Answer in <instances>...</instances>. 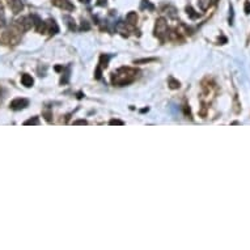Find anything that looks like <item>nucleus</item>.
Masks as SVG:
<instances>
[{"mask_svg": "<svg viewBox=\"0 0 250 250\" xmlns=\"http://www.w3.org/2000/svg\"><path fill=\"white\" fill-rule=\"evenodd\" d=\"M29 105V101L26 98H16L11 102V109L13 110H21V109L26 107Z\"/></svg>", "mask_w": 250, "mask_h": 250, "instance_id": "7ed1b4c3", "label": "nucleus"}, {"mask_svg": "<svg viewBox=\"0 0 250 250\" xmlns=\"http://www.w3.org/2000/svg\"><path fill=\"white\" fill-rule=\"evenodd\" d=\"M9 7L14 13H19L23 9V3L21 0H9Z\"/></svg>", "mask_w": 250, "mask_h": 250, "instance_id": "39448f33", "label": "nucleus"}, {"mask_svg": "<svg viewBox=\"0 0 250 250\" xmlns=\"http://www.w3.org/2000/svg\"><path fill=\"white\" fill-rule=\"evenodd\" d=\"M211 2H216V0H211Z\"/></svg>", "mask_w": 250, "mask_h": 250, "instance_id": "aec40b11", "label": "nucleus"}, {"mask_svg": "<svg viewBox=\"0 0 250 250\" xmlns=\"http://www.w3.org/2000/svg\"><path fill=\"white\" fill-rule=\"evenodd\" d=\"M166 33H168V25H166L165 20L164 19H158L157 24H156V34L161 38L162 35L166 34Z\"/></svg>", "mask_w": 250, "mask_h": 250, "instance_id": "f03ea898", "label": "nucleus"}, {"mask_svg": "<svg viewBox=\"0 0 250 250\" xmlns=\"http://www.w3.org/2000/svg\"><path fill=\"white\" fill-rule=\"evenodd\" d=\"M209 2H211V0H199V4H200L202 9H207L209 5Z\"/></svg>", "mask_w": 250, "mask_h": 250, "instance_id": "9d476101", "label": "nucleus"}, {"mask_svg": "<svg viewBox=\"0 0 250 250\" xmlns=\"http://www.w3.org/2000/svg\"><path fill=\"white\" fill-rule=\"evenodd\" d=\"M179 86V83L178 81H176V80H173V79H170V88L172 89H176V88H178Z\"/></svg>", "mask_w": 250, "mask_h": 250, "instance_id": "ddd939ff", "label": "nucleus"}, {"mask_svg": "<svg viewBox=\"0 0 250 250\" xmlns=\"http://www.w3.org/2000/svg\"><path fill=\"white\" fill-rule=\"evenodd\" d=\"M245 13H250V3L249 2H246L245 3Z\"/></svg>", "mask_w": 250, "mask_h": 250, "instance_id": "2eb2a0df", "label": "nucleus"}, {"mask_svg": "<svg viewBox=\"0 0 250 250\" xmlns=\"http://www.w3.org/2000/svg\"><path fill=\"white\" fill-rule=\"evenodd\" d=\"M75 125H86V121H76Z\"/></svg>", "mask_w": 250, "mask_h": 250, "instance_id": "a211bd4d", "label": "nucleus"}, {"mask_svg": "<svg viewBox=\"0 0 250 250\" xmlns=\"http://www.w3.org/2000/svg\"><path fill=\"white\" fill-rule=\"evenodd\" d=\"M81 29H85V30H88V29H89V25L84 21V23H83V25H81Z\"/></svg>", "mask_w": 250, "mask_h": 250, "instance_id": "f3484780", "label": "nucleus"}, {"mask_svg": "<svg viewBox=\"0 0 250 250\" xmlns=\"http://www.w3.org/2000/svg\"><path fill=\"white\" fill-rule=\"evenodd\" d=\"M21 83H23L25 86H32L33 85V79H32V76L25 74V75L21 76Z\"/></svg>", "mask_w": 250, "mask_h": 250, "instance_id": "423d86ee", "label": "nucleus"}, {"mask_svg": "<svg viewBox=\"0 0 250 250\" xmlns=\"http://www.w3.org/2000/svg\"><path fill=\"white\" fill-rule=\"evenodd\" d=\"M4 25V13H3V7L0 4V28Z\"/></svg>", "mask_w": 250, "mask_h": 250, "instance_id": "f8f14e48", "label": "nucleus"}, {"mask_svg": "<svg viewBox=\"0 0 250 250\" xmlns=\"http://www.w3.org/2000/svg\"><path fill=\"white\" fill-rule=\"evenodd\" d=\"M126 19H127V23H130V24H135L136 21H137V16H136V13L135 12H130L128 14H127V17H126Z\"/></svg>", "mask_w": 250, "mask_h": 250, "instance_id": "6e6552de", "label": "nucleus"}, {"mask_svg": "<svg viewBox=\"0 0 250 250\" xmlns=\"http://www.w3.org/2000/svg\"><path fill=\"white\" fill-rule=\"evenodd\" d=\"M136 77V71L131 68H121L113 76V83L117 85H126Z\"/></svg>", "mask_w": 250, "mask_h": 250, "instance_id": "f257e3e1", "label": "nucleus"}, {"mask_svg": "<svg viewBox=\"0 0 250 250\" xmlns=\"http://www.w3.org/2000/svg\"><path fill=\"white\" fill-rule=\"evenodd\" d=\"M47 26H49V32H50V33H53V34H56L58 32H59V29H58V26H56V24H55V21H54V20L49 21Z\"/></svg>", "mask_w": 250, "mask_h": 250, "instance_id": "0eeeda50", "label": "nucleus"}, {"mask_svg": "<svg viewBox=\"0 0 250 250\" xmlns=\"http://www.w3.org/2000/svg\"><path fill=\"white\" fill-rule=\"evenodd\" d=\"M110 125H123V122L118 121V119H113V121H110Z\"/></svg>", "mask_w": 250, "mask_h": 250, "instance_id": "dca6fc26", "label": "nucleus"}, {"mask_svg": "<svg viewBox=\"0 0 250 250\" xmlns=\"http://www.w3.org/2000/svg\"><path fill=\"white\" fill-rule=\"evenodd\" d=\"M187 13H189V16L191 17V19H197V17H199V13H195V11L191 8V7H187Z\"/></svg>", "mask_w": 250, "mask_h": 250, "instance_id": "1a4fd4ad", "label": "nucleus"}, {"mask_svg": "<svg viewBox=\"0 0 250 250\" xmlns=\"http://www.w3.org/2000/svg\"><path fill=\"white\" fill-rule=\"evenodd\" d=\"M39 121H38V118H33V119H29V121L25 122V125H38Z\"/></svg>", "mask_w": 250, "mask_h": 250, "instance_id": "4468645a", "label": "nucleus"}, {"mask_svg": "<svg viewBox=\"0 0 250 250\" xmlns=\"http://www.w3.org/2000/svg\"><path fill=\"white\" fill-rule=\"evenodd\" d=\"M107 62H109V56H101V66H100V68H102V67H106L107 66Z\"/></svg>", "mask_w": 250, "mask_h": 250, "instance_id": "9b49d317", "label": "nucleus"}, {"mask_svg": "<svg viewBox=\"0 0 250 250\" xmlns=\"http://www.w3.org/2000/svg\"><path fill=\"white\" fill-rule=\"evenodd\" d=\"M54 4H55L56 7H59V8H63V9H66V11H72L75 8L74 5L71 4L68 0H54Z\"/></svg>", "mask_w": 250, "mask_h": 250, "instance_id": "20e7f679", "label": "nucleus"}, {"mask_svg": "<svg viewBox=\"0 0 250 250\" xmlns=\"http://www.w3.org/2000/svg\"><path fill=\"white\" fill-rule=\"evenodd\" d=\"M89 2H90V0H81V3H85V4H88Z\"/></svg>", "mask_w": 250, "mask_h": 250, "instance_id": "6ab92c4d", "label": "nucleus"}]
</instances>
